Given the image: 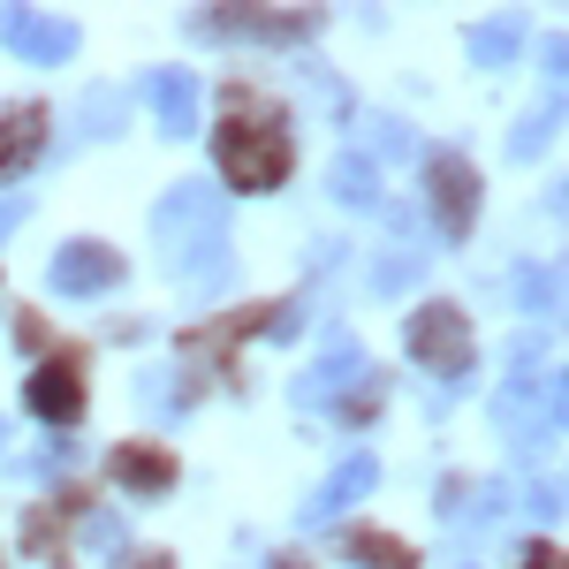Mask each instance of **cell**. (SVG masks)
Returning <instances> with one entry per match:
<instances>
[{
  "label": "cell",
  "mask_w": 569,
  "mask_h": 569,
  "mask_svg": "<svg viewBox=\"0 0 569 569\" xmlns=\"http://www.w3.org/2000/svg\"><path fill=\"white\" fill-rule=\"evenodd\" d=\"M31 410H39L46 426H69V418L84 410V388H77V372H69V365H39V372H31Z\"/></svg>",
  "instance_id": "11"
},
{
  "label": "cell",
  "mask_w": 569,
  "mask_h": 569,
  "mask_svg": "<svg viewBox=\"0 0 569 569\" xmlns=\"http://www.w3.org/2000/svg\"><path fill=\"white\" fill-rule=\"evenodd\" d=\"M517 46H525V16H517V8H501V16H486L479 31H471V61H479V69H509V61H517Z\"/></svg>",
  "instance_id": "12"
},
{
  "label": "cell",
  "mask_w": 569,
  "mask_h": 569,
  "mask_svg": "<svg viewBox=\"0 0 569 569\" xmlns=\"http://www.w3.org/2000/svg\"><path fill=\"white\" fill-rule=\"evenodd\" d=\"M493 426L517 448H539V440L562 433V372H531V342H517L509 380L493 388Z\"/></svg>",
  "instance_id": "2"
},
{
  "label": "cell",
  "mask_w": 569,
  "mask_h": 569,
  "mask_svg": "<svg viewBox=\"0 0 569 569\" xmlns=\"http://www.w3.org/2000/svg\"><path fill=\"white\" fill-rule=\"evenodd\" d=\"M220 168H228L236 190H273L289 176V137L273 122H228L220 130Z\"/></svg>",
  "instance_id": "3"
},
{
  "label": "cell",
  "mask_w": 569,
  "mask_h": 569,
  "mask_svg": "<svg viewBox=\"0 0 569 569\" xmlns=\"http://www.w3.org/2000/svg\"><path fill=\"white\" fill-rule=\"evenodd\" d=\"M335 198H342V206H365V213H372V206H380V182H372V160H335Z\"/></svg>",
  "instance_id": "15"
},
{
  "label": "cell",
  "mask_w": 569,
  "mask_h": 569,
  "mask_svg": "<svg viewBox=\"0 0 569 569\" xmlns=\"http://www.w3.org/2000/svg\"><path fill=\"white\" fill-rule=\"evenodd\" d=\"M281 569H297V562H281Z\"/></svg>",
  "instance_id": "25"
},
{
  "label": "cell",
  "mask_w": 569,
  "mask_h": 569,
  "mask_svg": "<svg viewBox=\"0 0 569 569\" xmlns=\"http://www.w3.org/2000/svg\"><path fill=\"white\" fill-rule=\"evenodd\" d=\"M517 305H525L531 319H555V305H562V273H555V266H517Z\"/></svg>",
  "instance_id": "13"
},
{
  "label": "cell",
  "mask_w": 569,
  "mask_h": 569,
  "mask_svg": "<svg viewBox=\"0 0 569 569\" xmlns=\"http://www.w3.org/2000/svg\"><path fill=\"white\" fill-rule=\"evenodd\" d=\"M46 281H53V297H99V289L122 281V259L107 243H69V251H53Z\"/></svg>",
  "instance_id": "7"
},
{
  "label": "cell",
  "mask_w": 569,
  "mask_h": 569,
  "mask_svg": "<svg viewBox=\"0 0 569 569\" xmlns=\"http://www.w3.org/2000/svg\"><path fill=\"white\" fill-rule=\"evenodd\" d=\"M152 220H160V236H168V273H176L190 297H206L220 281V266H228V206H220V190L176 182Z\"/></svg>",
  "instance_id": "1"
},
{
  "label": "cell",
  "mask_w": 569,
  "mask_h": 569,
  "mask_svg": "<svg viewBox=\"0 0 569 569\" xmlns=\"http://www.w3.org/2000/svg\"><path fill=\"white\" fill-rule=\"evenodd\" d=\"M426 176H433L440 228H448V236H463V228H471V198H479V190H471V168H463L456 152H433V168H426Z\"/></svg>",
  "instance_id": "10"
},
{
  "label": "cell",
  "mask_w": 569,
  "mask_h": 569,
  "mask_svg": "<svg viewBox=\"0 0 569 569\" xmlns=\"http://www.w3.org/2000/svg\"><path fill=\"white\" fill-rule=\"evenodd\" d=\"M555 114H562V107H547V114H525V130L509 137V152H517V160H531V152L555 137Z\"/></svg>",
  "instance_id": "17"
},
{
  "label": "cell",
  "mask_w": 569,
  "mask_h": 569,
  "mask_svg": "<svg viewBox=\"0 0 569 569\" xmlns=\"http://www.w3.org/2000/svg\"><path fill=\"white\" fill-rule=\"evenodd\" d=\"M144 569H168V562H144Z\"/></svg>",
  "instance_id": "24"
},
{
  "label": "cell",
  "mask_w": 569,
  "mask_h": 569,
  "mask_svg": "<svg viewBox=\"0 0 569 569\" xmlns=\"http://www.w3.org/2000/svg\"><path fill=\"white\" fill-rule=\"evenodd\" d=\"M410 357L440 372V380H463L471 372V327H463V311L456 305H426L410 319Z\"/></svg>",
  "instance_id": "4"
},
{
  "label": "cell",
  "mask_w": 569,
  "mask_h": 569,
  "mask_svg": "<svg viewBox=\"0 0 569 569\" xmlns=\"http://www.w3.org/2000/svg\"><path fill=\"white\" fill-rule=\"evenodd\" d=\"M84 539H91V547H99V562H122V525H114L107 509H99V517H91V525H84Z\"/></svg>",
  "instance_id": "18"
},
{
  "label": "cell",
  "mask_w": 569,
  "mask_h": 569,
  "mask_svg": "<svg viewBox=\"0 0 569 569\" xmlns=\"http://www.w3.org/2000/svg\"><path fill=\"white\" fill-rule=\"evenodd\" d=\"M525 569H555V547H525Z\"/></svg>",
  "instance_id": "22"
},
{
  "label": "cell",
  "mask_w": 569,
  "mask_h": 569,
  "mask_svg": "<svg viewBox=\"0 0 569 569\" xmlns=\"http://www.w3.org/2000/svg\"><path fill=\"white\" fill-rule=\"evenodd\" d=\"M0 448H8V426H0Z\"/></svg>",
  "instance_id": "23"
},
{
  "label": "cell",
  "mask_w": 569,
  "mask_h": 569,
  "mask_svg": "<svg viewBox=\"0 0 569 569\" xmlns=\"http://www.w3.org/2000/svg\"><path fill=\"white\" fill-rule=\"evenodd\" d=\"M144 99H152V114H160V130H168V137L198 130V77H190V69H160V77L144 84Z\"/></svg>",
  "instance_id": "9"
},
{
  "label": "cell",
  "mask_w": 569,
  "mask_h": 569,
  "mask_svg": "<svg viewBox=\"0 0 569 569\" xmlns=\"http://www.w3.org/2000/svg\"><path fill=\"white\" fill-rule=\"evenodd\" d=\"M114 471H122L130 486H144V493H168V486H176V463H168V456H152V448H122V456H114Z\"/></svg>",
  "instance_id": "14"
},
{
  "label": "cell",
  "mask_w": 569,
  "mask_h": 569,
  "mask_svg": "<svg viewBox=\"0 0 569 569\" xmlns=\"http://www.w3.org/2000/svg\"><path fill=\"white\" fill-rule=\"evenodd\" d=\"M23 228V198H0V236H16Z\"/></svg>",
  "instance_id": "21"
},
{
  "label": "cell",
  "mask_w": 569,
  "mask_h": 569,
  "mask_svg": "<svg viewBox=\"0 0 569 569\" xmlns=\"http://www.w3.org/2000/svg\"><path fill=\"white\" fill-rule=\"evenodd\" d=\"M350 555H372V569H402V562H410L395 539H365V547H350Z\"/></svg>",
  "instance_id": "20"
},
{
  "label": "cell",
  "mask_w": 569,
  "mask_h": 569,
  "mask_svg": "<svg viewBox=\"0 0 569 569\" xmlns=\"http://www.w3.org/2000/svg\"><path fill=\"white\" fill-rule=\"evenodd\" d=\"M372 479H380V463H372V456H350V463H342V471H335V479H327L305 509H297V525L311 531V525H327V517H342L357 493H372Z\"/></svg>",
  "instance_id": "8"
},
{
  "label": "cell",
  "mask_w": 569,
  "mask_h": 569,
  "mask_svg": "<svg viewBox=\"0 0 569 569\" xmlns=\"http://www.w3.org/2000/svg\"><path fill=\"white\" fill-rule=\"evenodd\" d=\"M365 372H372V365H365V350H357L350 335H335V342L319 350V365H305V372H297V410H327V402H342Z\"/></svg>",
  "instance_id": "5"
},
{
  "label": "cell",
  "mask_w": 569,
  "mask_h": 569,
  "mask_svg": "<svg viewBox=\"0 0 569 569\" xmlns=\"http://www.w3.org/2000/svg\"><path fill=\"white\" fill-rule=\"evenodd\" d=\"M39 152V107H23L16 122H8V137H0V168H23Z\"/></svg>",
  "instance_id": "16"
},
{
  "label": "cell",
  "mask_w": 569,
  "mask_h": 569,
  "mask_svg": "<svg viewBox=\"0 0 569 569\" xmlns=\"http://www.w3.org/2000/svg\"><path fill=\"white\" fill-rule=\"evenodd\" d=\"M463 569H471V562H463Z\"/></svg>",
  "instance_id": "26"
},
{
  "label": "cell",
  "mask_w": 569,
  "mask_h": 569,
  "mask_svg": "<svg viewBox=\"0 0 569 569\" xmlns=\"http://www.w3.org/2000/svg\"><path fill=\"white\" fill-rule=\"evenodd\" d=\"M0 46H16L23 61H69L77 53V23H61V16H31V8H0Z\"/></svg>",
  "instance_id": "6"
},
{
  "label": "cell",
  "mask_w": 569,
  "mask_h": 569,
  "mask_svg": "<svg viewBox=\"0 0 569 569\" xmlns=\"http://www.w3.org/2000/svg\"><path fill=\"white\" fill-rule=\"evenodd\" d=\"M410 266H426V251H395V259H380V266H372V289H402Z\"/></svg>",
  "instance_id": "19"
}]
</instances>
